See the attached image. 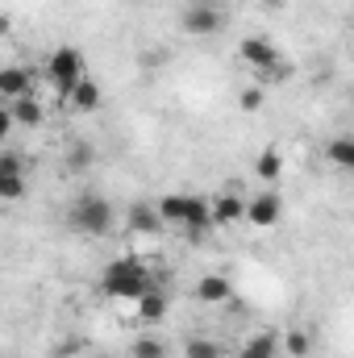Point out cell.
Instances as JSON below:
<instances>
[{
  "instance_id": "1",
  "label": "cell",
  "mask_w": 354,
  "mask_h": 358,
  "mask_svg": "<svg viewBox=\"0 0 354 358\" xmlns=\"http://www.w3.org/2000/svg\"><path fill=\"white\" fill-rule=\"evenodd\" d=\"M155 213H159L163 225L183 229V238H192V242H200V238L208 234V225H213L204 196H179V192H171V196H163V200L155 204Z\"/></svg>"
},
{
  "instance_id": "2",
  "label": "cell",
  "mask_w": 354,
  "mask_h": 358,
  "mask_svg": "<svg viewBox=\"0 0 354 358\" xmlns=\"http://www.w3.org/2000/svg\"><path fill=\"white\" fill-rule=\"evenodd\" d=\"M100 287H104L108 300H138L142 292L155 287V279H150V267L138 263V259H113L100 271Z\"/></svg>"
},
{
  "instance_id": "3",
  "label": "cell",
  "mask_w": 354,
  "mask_h": 358,
  "mask_svg": "<svg viewBox=\"0 0 354 358\" xmlns=\"http://www.w3.org/2000/svg\"><path fill=\"white\" fill-rule=\"evenodd\" d=\"M67 221H71V229L84 234V238H104V234H113V225H117V208H113L104 196L84 192V196H76V204L67 208Z\"/></svg>"
},
{
  "instance_id": "4",
  "label": "cell",
  "mask_w": 354,
  "mask_h": 358,
  "mask_svg": "<svg viewBox=\"0 0 354 358\" xmlns=\"http://www.w3.org/2000/svg\"><path fill=\"white\" fill-rule=\"evenodd\" d=\"M46 76H50L55 88L67 96V92L88 76V63H84V55H80L76 46H59V50L50 55V63H46Z\"/></svg>"
},
{
  "instance_id": "5",
  "label": "cell",
  "mask_w": 354,
  "mask_h": 358,
  "mask_svg": "<svg viewBox=\"0 0 354 358\" xmlns=\"http://www.w3.org/2000/svg\"><path fill=\"white\" fill-rule=\"evenodd\" d=\"M279 213H283V200H279V192H259L255 200H246V213H242V221H250L255 229H271V225L279 221Z\"/></svg>"
},
{
  "instance_id": "6",
  "label": "cell",
  "mask_w": 354,
  "mask_h": 358,
  "mask_svg": "<svg viewBox=\"0 0 354 358\" xmlns=\"http://www.w3.org/2000/svg\"><path fill=\"white\" fill-rule=\"evenodd\" d=\"M238 59L259 76V71H267L271 63H279V50H275L271 38H242V42H238Z\"/></svg>"
},
{
  "instance_id": "7",
  "label": "cell",
  "mask_w": 354,
  "mask_h": 358,
  "mask_svg": "<svg viewBox=\"0 0 354 358\" xmlns=\"http://www.w3.org/2000/svg\"><path fill=\"white\" fill-rule=\"evenodd\" d=\"M21 196H25V163L0 150V200H21Z\"/></svg>"
},
{
  "instance_id": "8",
  "label": "cell",
  "mask_w": 354,
  "mask_h": 358,
  "mask_svg": "<svg viewBox=\"0 0 354 358\" xmlns=\"http://www.w3.org/2000/svg\"><path fill=\"white\" fill-rule=\"evenodd\" d=\"M179 25H183V34H192V38H208V34L221 29V13H217L213 4H192V8L179 17Z\"/></svg>"
},
{
  "instance_id": "9",
  "label": "cell",
  "mask_w": 354,
  "mask_h": 358,
  "mask_svg": "<svg viewBox=\"0 0 354 358\" xmlns=\"http://www.w3.org/2000/svg\"><path fill=\"white\" fill-rule=\"evenodd\" d=\"M242 213H246V200H242V196H234V192H225V196L208 200V217H213V225H238V221H242Z\"/></svg>"
},
{
  "instance_id": "10",
  "label": "cell",
  "mask_w": 354,
  "mask_h": 358,
  "mask_svg": "<svg viewBox=\"0 0 354 358\" xmlns=\"http://www.w3.org/2000/svg\"><path fill=\"white\" fill-rule=\"evenodd\" d=\"M29 88H34V71L29 67H17V63L0 67V96L17 100V96H29Z\"/></svg>"
},
{
  "instance_id": "11",
  "label": "cell",
  "mask_w": 354,
  "mask_h": 358,
  "mask_svg": "<svg viewBox=\"0 0 354 358\" xmlns=\"http://www.w3.org/2000/svg\"><path fill=\"white\" fill-rule=\"evenodd\" d=\"M125 225H129L134 234H142V238H159V234H163V221H159L155 204H134V208L125 213Z\"/></svg>"
},
{
  "instance_id": "12",
  "label": "cell",
  "mask_w": 354,
  "mask_h": 358,
  "mask_svg": "<svg viewBox=\"0 0 354 358\" xmlns=\"http://www.w3.org/2000/svg\"><path fill=\"white\" fill-rule=\"evenodd\" d=\"M63 100H67V108H76V113H96V108H100V84H96L92 76H84Z\"/></svg>"
},
{
  "instance_id": "13",
  "label": "cell",
  "mask_w": 354,
  "mask_h": 358,
  "mask_svg": "<svg viewBox=\"0 0 354 358\" xmlns=\"http://www.w3.org/2000/svg\"><path fill=\"white\" fill-rule=\"evenodd\" d=\"M8 117H13V125H42L46 121V108H42V100H34V96H17L13 104H8Z\"/></svg>"
},
{
  "instance_id": "14",
  "label": "cell",
  "mask_w": 354,
  "mask_h": 358,
  "mask_svg": "<svg viewBox=\"0 0 354 358\" xmlns=\"http://www.w3.org/2000/svg\"><path fill=\"white\" fill-rule=\"evenodd\" d=\"M234 296V287H229V279H221V275H204L200 283H196V300L200 304H225Z\"/></svg>"
},
{
  "instance_id": "15",
  "label": "cell",
  "mask_w": 354,
  "mask_h": 358,
  "mask_svg": "<svg viewBox=\"0 0 354 358\" xmlns=\"http://www.w3.org/2000/svg\"><path fill=\"white\" fill-rule=\"evenodd\" d=\"M163 317H167V296H163V292H155V287H150V292H142V296H138V321L159 325Z\"/></svg>"
},
{
  "instance_id": "16",
  "label": "cell",
  "mask_w": 354,
  "mask_h": 358,
  "mask_svg": "<svg viewBox=\"0 0 354 358\" xmlns=\"http://www.w3.org/2000/svg\"><path fill=\"white\" fill-rule=\"evenodd\" d=\"M255 179H263V183H275V179H283V155H279L275 146H267L263 155L255 159Z\"/></svg>"
},
{
  "instance_id": "17",
  "label": "cell",
  "mask_w": 354,
  "mask_h": 358,
  "mask_svg": "<svg viewBox=\"0 0 354 358\" xmlns=\"http://www.w3.org/2000/svg\"><path fill=\"white\" fill-rule=\"evenodd\" d=\"M275 350H279L275 334H255V338H246L238 346V358H275Z\"/></svg>"
},
{
  "instance_id": "18",
  "label": "cell",
  "mask_w": 354,
  "mask_h": 358,
  "mask_svg": "<svg viewBox=\"0 0 354 358\" xmlns=\"http://www.w3.org/2000/svg\"><path fill=\"white\" fill-rule=\"evenodd\" d=\"M325 155H330V163H338V167H354V138L351 134H338V138L325 146Z\"/></svg>"
},
{
  "instance_id": "19",
  "label": "cell",
  "mask_w": 354,
  "mask_h": 358,
  "mask_svg": "<svg viewBox=\"0 0 354 358\" xmlns=\"http://www.w3.org/2000/svg\"><path fill=\"white\" fill-rule=\"evenodd\" d=\"M183 355L187 358H221V342H213V338H187V346H183Z\"/></svg>"
},
{
  "instance_id": "20",
  "label": "cell",
  "mask_w": 354,
  "mask_h": 358,
  "mask_svg": "<svg viewBox=\"0 0 354 358\" xmlns=\"http://www.w3.org/2000/svg\"><path fill=\"white\" fill-rule=\"evenodd\" d=\"M283 346H288V355H292V358H309V350H313V342H309V334H304V329H288Z\"/></svg>"
},
{
  "instance_id": "21",
  "label": "cell",
  "mask_w": 354,
  "mask_h": 358,
  "mask_svg": "<svg viewBox=\"0 0 354 358\" xmlns=\"http://www.w3.org/2000/svg\"><path fill=\"white\" fill-rule=\"evenodd\" d=\"M92 163H96V150H92L88 142L71 146V155H67V167H71V171H88Z\"/></svg>"
},
{
  "instance_id": "22",
  "label": "cell",
  "mask_w": 354,
  "mask_h": 358,
  "mask_svg": "<svg viewBox=\"0 0 354 358\" xmlns=\"http://www.w3.org/2000/svg\"><path fill=\"white\" fill-rule=\"evenodd\" d=\"M134 358H167V346H163L159 338H150V334H146V338H138V342H134Z\"/></svg>"
},
{
  "instance_id": "23",
  "label": "cell",
  "mask_w": 354,
  "mask_h": 358,
  "mask_svg": "<svg viewBox=\"0 0 354 358\" xmlns=\"http://www.w3.org/2000/svg\"><path fill=\"white\" fill-rule=\"evenodd\" d=\"M238 108H242V113H259V108H263V88H242Z\"/></svg>"
},
{
  "instance_id": "24",
  "label": "cell",
  "mask_w": 354,
  "mask_h": 358,
  "mask_svg": "<svg viewBox=\"0 0 354 358\" xmlns=\"http://www.w3.org/2000/svg\"><path fill=\"white\" fill-rule=\"evenodd\" d=\"M13 134V117H8V108H0V142Z\"/></svg>"
},
{
  "instance_id": "25",
  "label": "cell",
  "mask_w": 354,
  "mask_h": 358,
  "mask_svg": "<svg viewBox=\"0 0 354 358\" xmlns=\"http://www.w3.org/2000/svg\"><path fill=\"white\" fill-rule=\"evenodd\" d=\"M76 350H80V342H76V338H71V342H63V346H59V355L67 358V355H76Z\"/></svg>"
},
{
  "instance_id": "26",
  "label": "cell",
  "mask_w": 354,
  "mask_h": 358,
  "mask_svg": "<svg viewBox=\"0 0 354 358\" xmlns=\"http://www.w3.org/2000/svg\"><path fill=\"white\" fill-rule=\"evenodd\" d=\"M8 29H13V25H8V17H4V13H0V38H4V34H8Z\"/></svg>"
},
{
  "instance_id": "27",
  "label": "cell",
  "mask_w": 354,
  "mask_h": 358,
  "mask_svg": "<svg viewBox=\"0 0 354 358\" xmlns=\"http://www.w3.org/2000/svg\"><path fill=\"white\" fill-rule=\"evenodd\" d=\"M271 4H288V0H271Z\"/></svg>"
},
{
  "instance_id": "28",
  "label": "cell",
  "mask_w": 354,
  "mask_h": 358,
  "mask_svg": "<svg viewBox=\"0 0 354 358\" xmlns=\"http://www.w3.org/2000/svg\"><path fill=\"white\" fill-rule=\"evenodd\" d=\"M100 358H117V355H100Z\"/></svg>"
}]
</instances>
